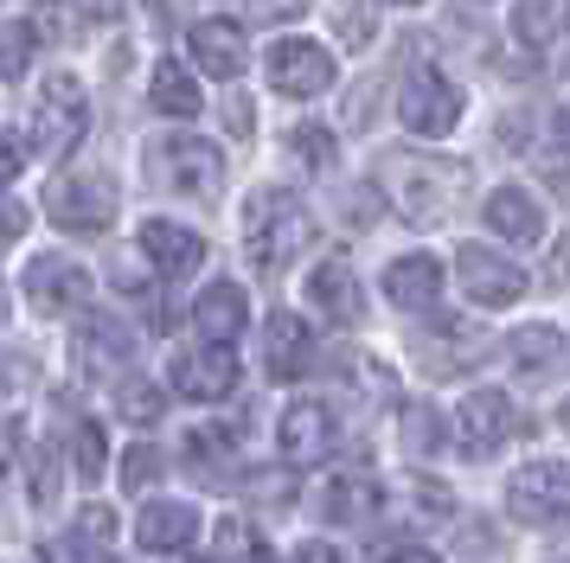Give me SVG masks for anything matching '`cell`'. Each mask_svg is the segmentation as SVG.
I'll return each mask as SVG.
<instances>
[{
	"label": "cell",
	"instance_id": "31",
	"mask_svg": "<svg viewBox=\"0 0 570 563\" xmlns=\"http://www.w3.org/2000/svg\"><path fill=\"white\" fill-rule=\"evenodd\" d=\"M27 58H32V26L13 20V26H7V77L27 71Z\"/></svg>",
	"mask_w": 570,
	"mask_h": 563
},
{
	"label": "cell",
	"instance_id": "26",
	"mask_svg": "<svg viewBox=\"0 0 570 563\" xmlns=\"http://www.w3.org/2000/svg\"><path fill=\"white\" fill-rule=\"evenodd\" d=\"M212 557L218 563H276V551H269V537H263L244 512H232V518H218V532H212Z\"/></svg>",
	"mask_w": 570,
	"mask_h": 563
},
{
	"label": "cell",
	"instance_id": "37",
	"mask_svg": "<svg viewBox=\"0 0 570 563\" xmlns=\"http://www.w3.org/2000/svg\"><path fill=\"white\" fill-rule=\"evenodd\" d=\"M551 269H558V282H570V230L558 237V250H551Z\"/></svg>",
	"mask_w": 570,
	"mask_h": 563
},
{
	"label": "cell",
	"instance_id": "21",
	"mask_svg": "<svg viewBox=\"0 0 570 563\" xmlns=\"http://www.w3.org/2000/svg\"><path fill=\"white\" fill-rule=\"evenodd\" d=\"M141 551H186L193 537H199V506H180V500H155V506H141Z\"/></svg>",
	"mask_w": 570,
	"mask_h": 563
},
{
	"label": "cell",
	"instance_id": "25",
	"mask_svg": "<svg viewBox=\"0 0 570 563\" xmlns=\"http://www.w3.org/2000/svg\"><path fill=\"white\" fill-rule=\"evenodd\" d=\"M564 26H570V0H519L513 7V39L519 46H532V51L558 46Z\"/></svg>",
	"mask_w": 570,
	"mask_h": 563
},
{
	"label": "cell",
	"instance_id": "19",
	"mask_svg": "<svg viewBox=\"0 0 570 563\" xmlns=\"http://www.w3.org/2000/svg\"><path fill=\"white\" fill-rule=\"evenodd\" d=\"M308 302L327 314V320H360V276H353V263L346 256H327V263H314L308 276Z\"/></svg>",
	"mask_w": 570,
	"mask_h": 563
},
{
	"label": "cell",
	"instance_id": "16",
	"mask_svg": "<svg viewBox=\"0 0 570 563\" xmlns=\"http://www.w3.org/2000/svg\"><path fill=\"white\" fill-rule=\"evenodd\" d=\"M263 353H269V378H302L314 365V333L302 314H269V327H263Z\"/></svg>",
	"mask_w": 570,
	"mask_h": 563
},
{
	"label": "cell",
	"instance_id": "40",
	"mask_svg": "<svg viewBox=\"0 0 570 563\" xmlns=\"http://www.w3.org/2000/svg\"><path fill=\"white\" fill-rule=\"evenodd\" d=\"M391 7H416V0H391Z\"/></svg>",
	"mask_w": 570,
	"mask_h": 563
},
{
	"label": "cell",
	"instance_id": "34",
	"mask_svg": "<svg viewBox=\"0 0 570 563\" xmlns=\"http://www.w3.org/2000/svg\"><path fill=\"white\" fill-rule=\"evenodd\" d=\"M78 532H83V537H97V544H104V537L116 532V518H109V506H83V518H78Z\"/></svg>",
	"mask_w": 570,
	"mask_h": 563
},
{
	"label": "cell",
	"instance_id": "28",
	"mask_svg": "<svg viewBox=\"0 0 570 563\" xmlns=\"http://www.w3.org/2000/svg\"><path fill=\"white\" fill-rule=\"evenodd\" d=\"M288 148H295V160L314 167V174H327V167H334V135H327V128H295V135H288Z\"/></svg>",
	"mask_w": 570,
	"mask_h": 563
},
{
	"label": "cell",
	"instance_id": "24",
	"mask_svg": "<svg viewBox=\"0 0 570 563\" xmlns=\"http://www.w3.org/2000/svg\"><path fill=\"white\" fill-rule=\"evenodd\" d=\"M148 102H155L160 116H199V77L186 71V65H174V58H160L155 77H148Z\"/></svg>",
	"mask_w": 570,
	"mask_h": 563
},
{
	"label": "cell",
	"instance_id": "20",
	"mask_svg": "<svg viewBox=\"0 0 570 563\" xmlns=\"http://www.w3.org/2000/svg\"><path fill=\"white\" fill-rule=\"evenodd\" d=\"M193 320H199V333H206L212 346H232L237 333H244V320H250V302H244L237 282H212L206 295L193 302Z\"/></svg>",
	"mask_w": 570,
	"mask_h": 563
},
{
	"label": "cell",
	"instance_id": "27",
	"mask_svg": "<svg viewBox=\"0 0 570 563\" xmlns=\"http://www.w3.org/2000/svg\"><path fill=\"white\" fill-rule=\"evenodd\" d=\"M104 461H109L104 429H97V423H78V429H71V467H78L83 481H97V474H104Z\"/></svg>",
	"mask_w": 570,
	"mask_h": 563
},
{
	"label": "cell",
	"instance_id": "17",
	"mask_svg": "<svg viewBox=\"0 0 570 563\" xmlns=\"http://www.w3.org/2000/svg\"><path fill=\"white\" fill-rule=\"evenodd\" d=\"M481 218H488V230H493V237H507V244H539V237H544L539 199H532V192H519V186H500V192H488Z\"/></svg>",
	"mask_w": 570,
	"mask_h": 563
},
{
	"label": "cell",
	"instance_id": "41",
	"mask_svg": "<svg viewBox=\"0 0 570 563\" xmlns=\"http://www.w3.org/2000/svg\"><path fill=\"white\" fill-rule=\"evenodd\" d=\"M558 563H570V557H558Z\"/></svg>",
	"mask_w": 570,
	"mask_h": 563
},
{
	"label": "cell",
	"instance_id": "36",
	"mask_svg": "<svg viewBox=\"0 0 570 563\" xmlns=\"http://www.w3.org/2000/svg\"><path fill=\"white\" fill-rule=\"evenodd\" d=\"M295 563H340V557H334V544H302Z\"/></svg>",
	"mask_w": 570,
	"mask_h": 563
},
{
	"label": "cell",
	"instance_id": "39",
	"mask_svg": "<svg viewBox=\"0 0 570 563\" xmlns=\"http://www.w3.org/2000/svg\"><path fill=\"white\" fill-rule=\"evenodd\" d=\"M564 148H570V116H564Z\"/></svg>",
	"mask_w": 570,
	"mask_h": 563
},
{
	"label": "cell",
	"instance_id": "29",
	"mask_svg": "<svg viewBox=\"0 0 570 563\" xmlns=\"http://www.w3.org/2000/svg\"><path fill=\"white\" fill-rule=\"evenodd\" d=\"M155 481H160V448H148V442L122 448V486L141 493V486H155Z\"/></svg>",
	"mask_w": 570,
	"mask_h": 563
},
{
	"label": "cell",
	"instance_id": "8",
	"mask_svg": "<svg viewBox=\"0 0 570 563\" xmlns=\"http://www.w3.org/2000/svg\"><path fill=\"white\" fill-rule=\"evenodd\" d=\"M513 435H519V409H513L507 391H474V397H462V409H455V442H462V455L488 461V455H500Z\"/></svg>",
	"mask_w": 570,
	"mask_h": 563
},
{
	"label": "cell",
	"instance_id": "7",
	"mask_svg": "<svg viewBox=\"0 0 570 563\" xmlns=\"http://www.w3.org/2000/svg\"><path fill=\"white\" fill-rule=\"evenodd\" d=\"M385 179L397 186V205L411 211V218H442L449 199H455V186H462V167H436V160H416V154H397L385 160Z\"/></svg>",
	"mask_w": 570,
	"mask_h": 563
},
{
	"label": "cell",
	"instance_id": "12",
	"mask_svg": "<svg viewBox=\"0 0 570 563\" xmlns=\"http://www.w3.org/2000/svg\"><path fill=\"white\" fill-rule=\"evenodd\" d=\"M237 384V358L225 346H206V353H180L174 358V391L186 404H225Z\"/></svg>",
	"mask_w": 570,
	"mask_h": 563
},
{
	"label": "cell",
	"instance_id": "1",
	"mask_svg": "<svg viewBox=\"0 0 570 563\" xmlns=\"http://www.w3.org/2000/svg\"><path fill=\"white\" fill-rule=\"evenodd\" d=\"M308 244H314V218L295 192L269 186V192H257L244 205V256H250L257 276H283Z\"/></svg>",
	"mask_w": 570,
	"mask_h": 563
},
{
	"label": "cell",
	"instance_id": "9",
	"mask_svg": "<svg viewBox=\"0 0 570 563\" xmlns=\"http://www.w3.org/2000/svg\"><path fill=\"white\" fill-rule=\"evenodd\" d=\"M269 90H283V97H321V90H334V51L321 46V39H283V46H269Z\"/></svg>",
	"mask_w": 570,
	"mask_h": 563
},
{
	"label": "cell",
	"instance_id": "3",
	"mask_svg": "<svg viewBox=\"0 0 570 563\" xmlns=\"http://www.w3.org/2000/svg\"><path fill=\"white\" fill-rule=\"evenodd\" d=\"M83 122H90V102H83V83L71 71L46 77V90L32 102V122H27V141L39 160H58L83 141Z\"/></svg>",
	"mask_w": 570,
	"mask_h": 563
},
{
	"label": "cell",
	"instance_id": "30",
	"mask_svg": "<svg viewBox=\"0 0 570 563\" xmlns=\"http://www.w3.org/2000/svg\"><path fill=\"white\" fill-rule=\"evenodd\" d=\"M122 416H129V423H155L160 416V384H141V378L122 384Z\"/></svg>",
	"mask_w": 570,
	"mask_h": 563
},
{
	"label": "cell",
	"instance_id": "23",
	"mask_svg": "<svg viewBox=\"0 0 570 563\" xmlns=\"http://www.w3.org/2000/svg\"><path fill=\"white\" fill-rule=\"evenodd\" d=\"M558 358H564V333H558V327H519L513 339H507V365L525 372V378L558 372Z\"/></svg>",
	"mask_w": 570,
	"mask_h": 563
},
{
	"label": "cell",
	"instance_id": "10",
	"mask_svg": "<svg viewBox=\"0 0 570 563\" xmlns=\"http://www.w3.org/2000/svg\"><path fill=\"white\" fill-rule=\"evenodd\" d=\"M46 218L58 230H104L116 218V192H109V179L97 174H65L52 179V192H46Z\"/></svg>",
	"mask_w": 570,
	"mask_h": 563
},
{
	"label": "cell",
	"instance_id": "22",
	"mask_svg": "<svg viewBox=\"0 0 570 563\" xmlns=\"http://www.w3.org/2000/svg\"><path fill=\"white\" fill-rule=\"evenodd\" d=\"M321 512H327L334 525L372 518V512H379V481H372V474H334V481H321Z\"/></svg>",
	"mask_w": 570,
	"mask_h": 563
},
{
	"label": "cell",
	"instance_id": "18",
	"mask_svg": "<svg viewBox=\"0 0 570 563\" xmlns=\"http://www.w3.org/2000/svg\"><path fill=\"white\" fill-rule=\"evenodd\" d=\"M283 455L295 461V467H308V461H321L327 448H334V416L321 404H288L283 409Z\"/></svg>",
	"mask_w": 570,
	"mask_h": 563
},
{
	"label": "cell",
	"instance_id": "38",
	"mask_svg": "<svg viewBox=\"0 0 570 563\" xmlns=\"http://www.w3.org/2000/svg\"><path fill=\"white\" fill-rule=\"evenodd\" d=\"M558 429L570 435V397H564V404H558Z\"/></svg>",
	"mask_w": 570,
	"mask_h": 563
},
{
	"label": "cell",
	"instance_id": "13",
	"mask_svg": "<svg viewBox=\"0 0 570 563\" xmlns=\"http://www.w3.org/2000/svg\"><path fill=\"white\" fill-rule=\"evenodd\" d=\"M186 58L199 65V77H237L244 71V58H250L244 26L237 20H199L193 32H186Z\"/></svg>",
	"mask_w": 570,
	"mask_h": 563
},
{
	"label": "cell",
	"instance_id": "5",
	"mask_svg": "<svg viewBox=\"0 0 570 563\" xmlns=\"http://www.w3.org/2000/svg\"><path fill=\"white\" fill-rule=\"evenodd\" d=\"M397 122L411 128V135H449V128L462 122V90L442 71L416 65L404 77V90H397Z\"/></svg>",
	"mask_w": 570,
	"mask_h": 563
},
{
	"label": "cell",
	"instance_id": "2",
	"mask_svg": "<svg viewBox=\"0 0 570 563\" xmlns=\"http://www.w3.org/2000/svg\"><path fill=\"white\" fill-rule=\"evenodd\" d=\"M141 174H148V186H160L167 199H212V192L225 186V160H218V148L199 141V135H160V141H148V154H141Z\"/></svg>",
	"mask_w": 570,
	"mask_h": 563
},
{
	"label": "cell",
	"instance_id": "6",
	"mask_svg": "<svg viewBox=\"0 0 570 563\" xmlns=\"http://www.w3.org/2000/svg\"><path fill=\"white\" fill-rule=\"evenodd\" d=\"M455 288L481 307H507L525 295V269L513 256L488 250V244H455Z\"/></svg>",
	"mask_w": 570,
	"mask_h": 563
},
{
	"label": "cell",
	"instance_id": "4",
	"mask_svg": "<svg viewBox=\"0 0 570 563\" xmlns=\"http://www.w3.org/2000/svg\"><path fill=\"white\" fill-rule=\"evenodd\" d=\"M507 512H513L519 525H558V518H570V467L525 461L507 481Z\"/></svg>",
	"mask_w": 570,
	"mask_h": 563
},
{
	"label": "cell",
	"instance_id": "11",
	"mask_svg": "<svg viewBox=\"0 0 570 563\" xmlns=\"http://www.w3.org/2000/svg\"><path fill=\"white\" fill-rule=\"evenodd\" d=\"M135 250L148 256V269H155V276L186 282L199 263H206V237H199V230H186V225H174V218H148L141 237H135Z\"/></svg>",
	"mask_w": 570,
	"mask_h": 563
},
{
	"label": "cell",
	"instance_id": "32",
	"mask_svg": "<svg viewBox=\"0 0 570 563\" xmlns=\"http://www.w3.org/2000/svg\"><path fill=\"white\" fill-rule=\"evenodd\" d=\"M186 448H193V461H218V455H232V429H193Z\"/></svg>",
	"mask_w": 570,
	"mask_h": 563
},
{
	"label": "cell",
	"instance_id": "33",
	"mask_svg": "<svg viewBox=\"0 0 570 563\" xmlns=\"http://www.w3.org/2000/svg\"><path fill=\"white\" fill-rule=\"evenodd\" d=\"M302 7H308V0H244V13H250V20H263V26H276V20H295Z\"/></svg>",
	"mask_w": 570,
	"mask_h": 563
},
{
	"label": "cell",
	"instance_id": "15",
	"mask_svg": "<svg viewBox=\"0 0 570 563\" xmlns=\"http://www.w3.org/2000/svg\"><path fill=\"white\" fill-rule=\"evenodd\" d=\"M27 295H32L39 314H71L78 302H90V276H83L78 263L46 256V263H32V269H27Z\"/></svg>",
	"mask_w": 570,
	"mask_h": 563
},
{
	"label": "cell",
	"instance_id": "35",
	"mask_svg": "<svg viewBox=\"0 0 570 563\" xmlns=\"http://www.w3.org/2000/svg\"><path fill=\"white\" fill-rule=\"evenodd\" d=\"M385 563H436V557H430L423 544H391V551H385Z\"/></svg>",
	"mask_w": 570,
	"mask_h": 563
},
{
	"label": "cell",
	"instance_id": "14",
	"mask_svg": "<svg viewBox=\"0 0 570 563\" xmlns=\"http://www.w3.org/2000/svg\"><path fill=\"white\" fill-rule=\"evenodd\" d=\"M385 295H391L397 314H430V307L442 302V263L423 256V250L397 256V263L385 269Z\"/></svg>",
	"mask_w": 570,
	"mask_h": 563
}]
</instances>
